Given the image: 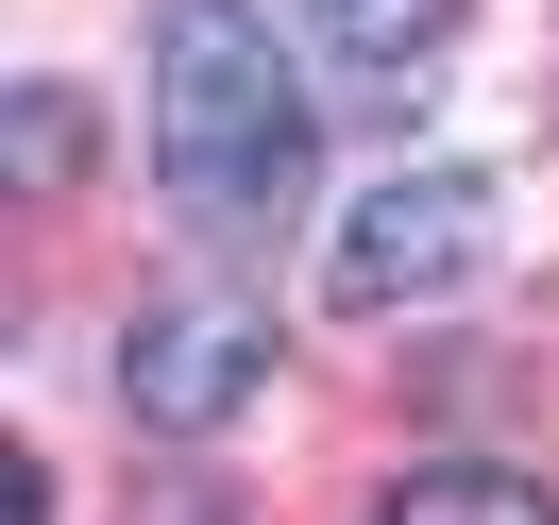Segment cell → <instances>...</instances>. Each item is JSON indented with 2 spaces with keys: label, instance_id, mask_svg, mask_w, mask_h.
<instances>
[{
  "label": "cell",
  "instance_id": "1",
  "mask_svg": "<svg viewBox=\"0 0 559 525\" xmlns=\"http://www.w3.org/2000/svg\"><path fill=\"white\" fill-rule=\"evenodd\" d=\"M153 187L187 220H272L306 187V85L254 0H170L153 35Z\"/></svg>",
  "mask_w": 559,
  "mask_h": 525
},
{
  "label": "cell",
  "instance_id": "2",
  "mask_svg": "<svg viewBox=\"0 0 559 525\" xmlns=\"http://www.w3.org/2000/svg\"><path fill=\"white\" fill-rule=\"evenodd\" d=\"M475 254H491V170H390V187L340 204L322 288H340V306H441Z\"/></svg>",
  "mask_w": 559,
  "mask_h": 525
},
{
  "label": "cell",
  "instance_id": "3",
  "mask_svg": "<svg viewBox=\"0 0 559 525\" xmlns=\"http://www.w3.org/2000/svg\"><path fill=\"white\" fill-rule=\"evenodd\" d=\"M254 390H272V306H238V288H153L136 306V339H119L136 423H238Z\"/></svg>",
  "mask_w": 559,
  "mask_h": 525
},
{
  "label": "cell",
  "instance_id": "4",
  "mask_svg": "<svg viewBox=\"0 0 559 525\" xmlns=\"http://www.w3.org/2000/svg\"><path fill=\"white\" fill-rule=\"evenodd\" d=\"M373 525H559V509H543L525 475H491V457H441V475H407Z\"/></svg>",
  "mask_w": 559,
  "mask_h": 525
},
{
  "label": "cell",
  "instance_id": "5",
  "mask_svg": "<svg viewBox=\"0 0 559 525\" xmlns=\"http://www.w3.org/2000/svg\"><path fill=\"white\" fill-rule=\"evenodd\" d=\"M306 17L356 51V69H424V51L457 35V0H306Z\"/></svg>",
  "mask_w": 559,
  "mask_h": 525
},
{
  "label": "cell",
  "instance_id": "6",
  "mask_svg": "<svg viewBox=\"0 0 559 525\" xmlns=\"http://www.w3.org/2000/svg\"><path fill=\"white\" fill-rule=\"evenodd\" d=\"M85 170V119L69 103H17V187H69Z\"/></svg>",
  "mask_w": 559,
  "mask_h": 525
}]
</instances>
